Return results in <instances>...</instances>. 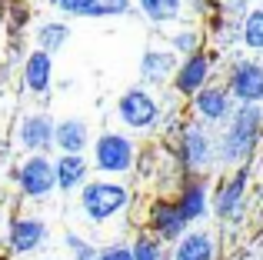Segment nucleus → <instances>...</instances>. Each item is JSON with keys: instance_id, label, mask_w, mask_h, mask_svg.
<instances>
[{"instance_id": "28", "label": "nucleus", "mask_w": 263, "mask_h": 260, "mask_svg": "<svg viewBox=\"0 0 263 260\" xmlns=\"http://www.w3.org/2000/svg\"><path fill=\"white\" fill-rule=\"evenodd\" d=\"M174 47H177V50H183V53H193L197 37H193V33H177V37H174Z\"/></svg>"}, {"instance_id": "8", "label": "nucleus", "mask_w": 263, "mask_h": 260, "mask_svg": "<svg viewBox=\"0 0 263 260\" xmlns=\"http://www.w3.org/2000/svg\"><path fill=\"white\" fill-rule=\"evenodd\" d=\"M150 224H154V234L167 237V240H180L190 220L180 214L177 200L174 203H170V200H157L154 207H150Z\"/></svg>"}, {"instance_id": "18", "label": "nucleus", "mask_w": 263, "mask_h": 260, "mask_svg": "<svg viewBox=\"0 0 263 260\" xmlns=\"http://www.w3.org/2000/svg\"><path fill=\"white\" fill-rule=\"evenodd\" d=\"M177 207H180V214H183L186 220H197V217H203V214H206V194H203V187H200L197 180H190L183 190H180Z\"/></svg>"}, {"instance_id": "11", "label": "nucleus", "mask_w": 263, "mask_h": 260, "mask_svg": "<svg viewBox=\"0 0 263 260\" xmlns=\"http://www.w3.org/2000/svg\"><path fill=\"white\" fill-rule=\"evenodd\" d=\"M53 130H57V124H53L47 114H33V117H27L24 127H20V140L30 150H47L53 143Z\"/></svg>"}, {"instance_id": "10", "label": "nucleus", "mask_w": 263, "mask_h": 260, "mask_svg": "<svg viewBox=\"0 0 263 260\" xmlns=\"http://www.w3.org/2000/svg\"><path fill=\"white\" fill-rule=\"evenodd\" d=\"M180 157L186 167H206L210 163V140L200 127H186L180 137Z\"/></svg>"}, {"instance_id": "4", "label": "nucleus", "mask_w": 263, "mask_h": 260, "mask_svg": "<svg viewBox=\"0 0 263 260\" xmlns=\"http://www.w3.org/2000/svg\"><path fill=\"white\" fill-rule=\"evenodd\" d=\"M17 180H20V190H24V197H47L53 187H57V174H53V163L47 160V157H30V160L24 163V167L17 170Z\"/></svg>"}, {"instance_id": "20", "label": "nucleus", "mask_w": 263, "mask_h": 260, "mask_svg": "<svg viewBox=\"0 0 263 260\" xmlns=\"http://www.w3.org/2000/svg\"><path fill=\"white\" fill-rule=\"evenodd\" d=\"M67 37H70V27H64V24H47L44 30H40V50H47V53L60 50V47L67 44Z\"/></svg>"}, {"instance_id": "14", "label": "nucleus", "mask_w": 263, "mask_h": 260, "mask_svg": "<svg viewBox=\"0 0 263 260\" xmlns=\"http://www.w3.org/2000/svg\"><path fill=\"white\" fill-rule=\"evenodd\" d=\"M53 174H57V187L60 190H73L84 183L87 177V160L80 154H64L57 163H53Z\"/></svg>"}, {"instance_id": "15", "label": "nucleus", "mask_w": 263, "mask_h": 260, "mask_svg": "<svg viewBox=\"0 0 263 260\" xmlns=\"http://www.w3.org/2000/svg\"><path fill=\"white\" fill-rule=\"evenodd\" d=\"M227 110H230V100H227V90H217V87H200L197 90V114L206 120H223Z\"/></svg>"}, {"instance_id": "3", "label": "nucleus", "mask_w": 263, "mask_h": 260, "mask_svg": "<svg viewBox=\"0 0 263 260\" xmlns=\"http://www.w3.org/2000/svg\"><path fill=\"white\" fill-rule=\"evenodd\" d=\"M93 160L107 174H123L134 167V143L123 134H100V140L93 143Z\"/></svg>"}, {"instance_id": "17", "label": "nucleus", "mask_w": 263, "mask_h": 260, "mask_svg": "<svg viewBox=\"0 0 263 260\" xmlns=\"http://www.w3.org/2000/svg\"><path fill=\"white\" fill-rule=\"evenodd\" d=\"M174 260H213V237L210 234H186V237H180Z\"/></svg>"}, {"instance_id": "7", "label": "nucleus", "mask_w": 263, "mask_h": 260, "mask_svg": "<svg viewBox=\"0 0 263 260\" xmlns=\"http://www.w3.org/2000/svg\"><path fill=\"white\" fill-rule=\"evenodd\" d=\"M7 240H10L13 254H30V250H37L47 240V224L37 220V217H17L10 224V237Z\"/></svg>"}, {"instance_id": "22", "label": "nucleus", "mask_w": 263, "mask_h": 260, "mask_svg": "<svg viewBox=\"0 0 263 260\" xmlns=\"http://www.w3.org/2000/svg\"><path fill=\"white\" fill-rule=\"evenodd\" d=\"M243 40H247V47H253V50H263V10H253L250 17H247Z\"/></svg>"}, {"instance_id": "27", "label": "nucleus", "mask_w": 263, "mask_h": 260, "mask_svg": "<svg viewBox=\"0 0 263 260\" xmlns=\"http://www.w3.org/2000/svg\"><path fill=\"white\" fill-rule=\"evenodd\" d=\"M93 4H97V0H57V7L67 10V13H90Z\"/></svg>"}, {"instance_id": "23", "label": "nucleus", "mask_w": 263, "mask_h": 260, "mask_svg": "<svg viewBox=\"0 0 263 260\" xmlns=\"http://www.w3.org/2000/svg\"><path fill=\"white\" fill-rule=\"evenodd\" d=\"M134 260H163V250H160V240H154V237H137L134 240Z\"/></svg>"}, {"instance_id": "16", "label": "nucleus", "mask_w": 263, "mask_h": 260, "mask_svg": "<svg viewBox=\"0 0 263 260\" xmlns=\"http://www.w3.org/2000/svg\"><path fill=\"white\" fill-rule=\"evenodd\" d=\"M53 143H60L64 154H80L87 143V124L84 120H64L53 130Z\"/></svg>"}, {"instance_id": "24", "label": "nucleus", "mask_w": 263, "mask_h": 260, "mask_svg": "<svg viewBox=\"0 0 263 260\" xmlns=\"http://www.w3.org/2000/svg\"><path fill=\"white\" fill-rule=\"evenodd\" d=\"M67 247L73 250V257H77V260H100V250L90 247L87 240H80L77 234H67Z\"/></svg>"}, {"instance_id": "25", "label": "nucleus", "mask_w": 263, "mask_h": 260, "mask_svg": "<svg viewBox=\"0 0 263 260\" xmlns=\"http://www.w3.org/2000/svg\"><path fill=\"white\" fill-rule=\"evenodd\" d=\"M130 0H97L93 7H90L87 17H110V13H123L127 10Z\"/></svg>"}, {"instance_id": "1", "label": "nucleus", "mask_w": 263, "mask_h": 260, "mask_svg": "<svg viewBox=\"0 0 263 260\" xmlns=\"http://www.w3.org/2000/svg\"><path fill=\"white\" fill-rule=\"evenodd\" d=\"M260 124H263V110L260 107H253V104L240 107V110L233 114V124H230V130H227L223 143H220V157L233 163L243 154H250L253 143H257V137H260Z\"/></svg>"}, {"instance_id": "9", "label": "nucleus", "mask_w": 263, "mask_h": 260, "mask_svg": "<svg viewBox=\"0 0 263 260\" xmlns=\"http://www.w3.org/2000/svg\"><path fill=\"white\" fill-rule=\"evenodd\" d=\"M206 73H210V60H206L203 53H190V57L180 64L174 84H177L180 94H197L200 87L206 84Z\"/></svg>"}, {"instance_id": "5", "label": "nucleus", "mask_w": 263, "mask_h": 260, "mask_svg": "<svg viewBox=\"0 0 263 260\" xmlns=\"http://www.w3.org/2000/svg\"><path fill=\"white\" fill-rule=\"evenodd\" d=\"M230 94L237 100H243V104H260L263 100V67L253 64V60L237 64L230 73Z\"/></svg>"}, {"instance_id": "19", "label": "nucleus", "mask_w": 263, "mask_h": 260, "mask_svg": "<svg viewBox=\"0 0 263 260\" xmlns=\"http://www.w3.org/2000/svg\"><path fill=\"white\" fill-rule=\"evenodd\" d=\"M177 67V60H174V53H163V50H147L143 53V60H140V70H143V77H163V73H170Z\"/></svg>"}, {"instance_id": "6", "label": "nucleus", "mask_w": 263, "mask_h": 260, "mask_svg": "<svg viewBox=\"0 0 263 260\" xmlns=\"http://www.w3.org/2000/svg\"><path fill=\"white\" fill-rule=\"evenodd\" d=\"M120 120L127 127H150L157 117H160V107L154 104V97L150 94H143V90H127L120 97Z\"/></svg>"}, {"instance_id": "21", "label": "nucleus", "mask_w": 263, "mask_h": 260, "mask_svg": "<svg viewBox=\"0 0 263 260\" xmlns=\"http://www.w3.org/2000/svg\"><path fill=\"white\" fill-rule=\"evenodd\" d=\"M140 10L150 20H170L180 13V0H140Z\"/></svg>"}, {"instance_id": "12", "label": "nucleus", "mask_w": 263, "mask_h": 260, "mask_svg": "<svg viewBox=\"0 0 263 260\" xmlns=\"http://www.w3.org/2000/svg\"><path fill=\"white\" fill-rule=\"evenodd\" d=\"M50 73H53V60L47 50H33L30 57H27V67H24V80L30 90L37 94H47V87H50Z\"/></svg>"}, {"instance_id": "13", "label": "nucleus", "mask_w": 263, "mask_h": 260, "mask_svg": "<svg viewBox=\"0 0 263 260\" xmlns=\"http://www.w3.org/2000/svg\"><path fill=\"white\" fill-rule=\"evenodd\" d=\"M243 187H247V170H240L233 180H227L223 187L217 190V200H213V207H217L220 217L240 214V203H243Z\"/></svg>"}, {"instance_id": "2", "label": "nucleus", "mask_w": 263, "mask_h": 260, "mask_svg": "<svg viewBox=\"0 0 263 260\" xmlns=\"http://www.w3.org/2000/svg\"><path fill=\"white\" fill-rule=\"evenodd\" d=\"M127 187H120V183L114 180H93L84 187V194H80V203H84V214L90 220H107V217H114L120 207H127Z\"/></svg>"}, {"instance_id": "26", "label": "nucleus", "mask_w": 263, "mask_h": 260, "mask_svg": "<svg viewBox=\"0 0 263 260\" xmlns=\"http://www.w3.org/2000/svg\"><path fill=\"white\" fill-rule=\"evenodd\" d=\"M100 260H134V250H130L127 244H114V247L100 250Z\"/></svg>"}]
</instances>
